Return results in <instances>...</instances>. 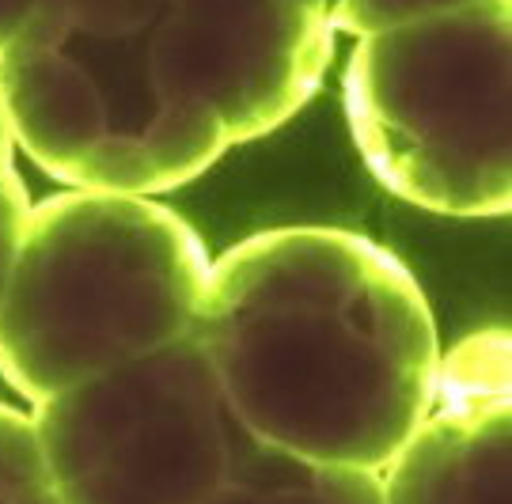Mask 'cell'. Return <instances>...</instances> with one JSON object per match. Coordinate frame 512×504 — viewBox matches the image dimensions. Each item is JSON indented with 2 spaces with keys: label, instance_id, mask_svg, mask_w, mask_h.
<instances>
[{
  "label": "cell",
  "instance_id": "cell-9",
  "mask_svg": "<svg viewBox=\"0 0 512 504\" xmlns=\"http://www.w3.org/2000/svg\"><path fill=\"white\" fill-rule=\"evenodd\" d=\"M315 4L330 19L334 31L368 35V31H384V27H395L406 19L467 8V4H486V0H315Z\"/></svg>",
  "mask_w": 512,
  "mask_h": 504
},
{
  "label": "cell",
  "instance_id": "cell-4",
  "mask_svg": "<svg viewBox=\"0 0 512 504\" xmlns=\"http://www.w3.org/2000/svg\"><path fill=\"white\" fill-rule=\"evenodd\" d=\"M31 421L65 504H202L251 440L194 334L38 402Z\"/></svg>",
  "mask_w": 512,
  "mask_h": 504
},
{
  "label": "cell",
  "instance_id": "cell-3",
  "mask_svg": "<svg viewBox=\"0 0 512 504\" xmlns=\"http://www.w3.org/2000/svg\"><path fill=\"white\" fill-rule=\"evenodd\" d=\"M342 88L357 152L391 194L444 216H509L512 0L357 35Z\"/></svg>",
  "mask_w": 512,
  "mask_h": 504
},
{
  "label": "cell",
  "instance_id": "cell-2",
  "mask_svg": "<svg viewBox=\"0 0 512 504\" xmlns=\"http://www.w3.org/2000/svg\"><path fill=\"white\" fill-rule=\"evenodd\" d=\"M209 254L152 198L69 190L31 205L0 292V376L31 406L190 338Z\"/></svg>",
  "mask_w": 512,
  "mask_h": 504
},
{
  "label": "cell",
  "instance_id": "cell-6",
  "mask_svg": "<svg viewBox=\"0 0 512 504\" xmlns=\"http://www.w3.org/2000/svg\"><path fill=\"white\" fill-rule=\"evenodd\" d=\"M509 391V330L440 353L429 414L380 470L384 504H512Z\"/></svg>",
  "mask_w": 512,
  "mask_h": 504
},
{
  "label": "cell",
  "instance_id": "cell-7",
  "mask_svg": "<svg viewBox=\"0 0 512 504\" xmlns=\"http://www.w3.org/2000/svg\"><path fill=\"white\" fill-rule=\"evenodd\" d=\"M202 504H384L380 474L311 463L247 440L236 467Z\"/></svg>",
  "mask_w": 512,
  "mask_h": 504
},
{
  "label": "cell",
  "instance_id": "cell-1",
  "mask_svg": "<svg viewBox=\"0 0 512 504\" xmlns=\"http://www.w3.org/2000/svg\"><path fill=\"white\" fill-rule=\"evenodd\" d=\"M194 342L243 432L380 470L429 414L440 338L418 281L342 228H274L209 262Z\"/></svg>",
  "mask_w": 512,
  "mask_h": 504
},
{
  "label": "cell",
  "instance_id": "cell-5",
  "mask_svg": "<svg viewBox=\"0 0 512 504\" xmlns=\"http://www.w3.org/2000/svg\"><path fill=\"white\" fill-rule=\"evenodd\" d=\"M334 35L300 0H171L145 27L148 72L171 103L213 110L232 144L255 141L311 99Z\"/></svg>",
  "mask_w": 512,
  "mask_h": 504
},
{
  "label": "cell",
  "instance_id": "cell-10",
  "mask_svg": "<svg viewBox=\"0 0 512 504\" xmlns=\"http://www.w3.org/2000/svg\"><path fill=\"white\" fill-rule=\"evenodd\" d=\"M27 213H31V201H27L23 179L16 171V160H0V292H4V281L12 270Z\"/></svg>",
  "mask_w": 512,
  "mask_h": 504
},
{
  "label": "cell",
  "instance_id": "cell-11",
  "mask_svg": "<svg viewBox=\"0 0 512 504\" xmlns=\"http://www.w3.org/2000/svg\"><path fill=\"white\" fill-rule=\"evenodd\" d=\"M50 4H57V0H0V50H4L38 12H46Z\"/></svg>",
  "mask_w": 512,
  "mask_h": 504
},
{
  "label": "cell",
  "instance_id": "cell-8",
  "mask_svg": "<svg viewBox=\"0 0 512 504\" xmlns=\"http://www.w3.org/2000/svg\"><path fill=\"white\" fill-rule=\"evenodd\" d=\"M0 504H65L31 414L0 402Z\"/></svg>",
  "mask_w": 512,
  "mask_h": 504
}]
</instances>
